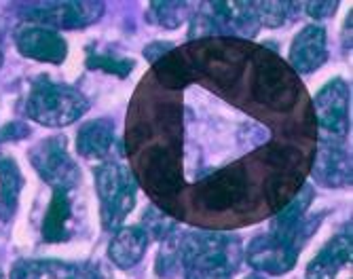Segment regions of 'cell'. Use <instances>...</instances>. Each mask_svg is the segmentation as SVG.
I'll return each mask as SVG.
<instances>
[{"instance_id": "cell-1", "label": "cell", "mask_w": 353, "mask_h": 279, "mask_svg": "<svg viewBox=\"0 0 353 279\" xmlns=\"http://www.w3.org/2000/svg\"><path fill=\"white\" fill-rule=\"evenodd\" d=\"M125 144L136 182L199 231L261 223L311 172L317 127L299 74L269 47L201 39L174 47L136 87Z\"/></svg>"}, {"instance_id": "cell-2", "label": "cell", "mask_w": 353, "mask_h": 279, "mask_svg": "<svg viewBox=\"0 0 353 279\" xmlns=\"http://www.w3.org/2000/svg\"><path fill=\"white\" fill-rule=\"evenodd\" d=\"M241 262V241L227 231H197L168 243L159 254V273L180 267L184 279H231Z\"/></svg>"}, {"instance_id": "cell-3", "label": "cell", "mask_w": 353, "mask_h": 279, "mask_svg": "<svg viewBox=\"0 0 353 279\" xmlns=\"http://www.w3.org/2000/svg\"><path fill=\"white\" fill-rule=\"evenodd\" d=\"M319 218L313 220H299L292 225H275L269 233L252 239L245 252V260L256 271H263L269 275L288 273L299 260L305 241L317 231Z\"/></svg>"}, {"instance_id": "cell-4", "label": "cell", "mask_w": 353, "mask_h": 279, "mask_svg": "<svg viewBox=\"0 0 353 279\" xmlns=\"http://www.w3.org/2000/svg\"><path fill=\"white\" fill-rule=\"evenodd\" d=\"M85 110L87 100L81 91L68 85L53 83L47 76L32 85L26 100V114L45 127L70 125L85 114Z\"/></svg>"}, {"instance_id": "cell-5", "label": "cell", "mask_w": 353, "mask_h": 279, "mask_svg": "<svg viewBox=\"0 0 353 279\" xmlns=\"http://www.w3.org/2000/svg\"><path fill=\"white\" fill-rule=\"evenodd\" d=\"M208 9H201L190 28V39H254L259 32V15L254 3H208Z\"/></svg>"}, {"instance_id": "cell-6", "label": "cell", "mask_w": 353, "mask_h": 279, "mask_svg": "<svg viewBox=\"0 0 353 279\" xmlns=\"http://www.w3.org/2000/svg\"><path fill=\"white\" fill-rule=\"evenodd\" d=\"M95 189L100 197V216L106 231H119L136 205L138 182L119 161H102L95 167Z\"/></svg>"}, {"instance_id": "cell-7", "label": "cell", "mask_w": 353, "mask_h": 279, "mask_svg": "<svg viewBox=\"0 0 353 279\" xmlns=\"http://www.w3.org/2000/svg\"><path fill=\"white\" fill-rule=\"evenodd\" d=\"M349 85L343 79L330 81L315 96L313 114L317 127V144H345L349 134Z\"/></svg>"}, {"instance_id": "cell-8", "label": "cell", "mask_w": 353, "mask_h": 279, "mask_svg": "<svg viewBox=\"0 0 353 279\" xmlns=\"http://www.w3.org/2000/svg\"><path fill=\"white\" fill-rule=\"evenodd\" d=\"M32 165L43 176L45 182H49L53 189H63L72 191L74 186L81 182V169L79 165L70 159L68 148H66V138L57 136L41 142L37 148L30 152Z\"/></svg>"}, {"instance_id": "cell-9", "label": "cell", "mask_w": 353, "mask_h": 279, "mask_svg": "<svg viewBox=\"0 0 353 279\" xmlns=\"http://www.w3.org/2000/svg\"><path fill=\"white\" fill-rule=\"evenodd\" d=\"M104 13L102 3H43L30 5L23 17L53 28H87Z\"/></svg>"}, {"instance_id": "cell-10", "label": "cell", "mask_w": 353, "mask_h": 279, "mask_svg": "<svg viewBox=\"0 0 353 279\" xmlns=\"http://www.w3.org/2000/svg\"><path fill=\"white\" fill-rule=\"evenodd\" d=\"M351 229L330 239L307 267V279H351Z\"/></svg>"}, {"instance_id": "cell-11", "label": "cell", "mask_w": 353, "mask_h": 279, "mask_svg": "<svg viewBox=\"0 0 353 279\" xmlns=\"http://www.w3.org/2000/svg\"><path fill=\"white\" fill-rule=\"evenodd\" d=\"M315 182L326 189L351 184V154L345 144H317L311 172Z\"/></svg>"}, {"instance_id": "cell-12", "label": "cell", "mask_w": 353, "mask_h": 279, "mask_svg": "<svg viewBox=\"0 0 353 279\" xmlns=\"http://www.w3.org/2000/svg\"><path fill=\"white\" fill-rule=\"evenodd\" d=\"M328 59V45H326V30L317 23L305 25L294 37L290 47V66L296 74L315 72L319 66H324Z\"/></svg>"}, {"instance_id": "cell-13", "label": "cell", "mask_w": 353, "mask_h": 279, "mask_svg": "<svg viewBox=\"0 0 353 279\" xmlns=\"http://www.w3.org/2000/svg\"><path fill=\"white\" fill-rule=\"evenodd\" d=\"M17 49L21 55L37 59V61H49V64H61L68 55V45L57 32L41 25H30L17 32Z\"/></svg>"}, {"instance_id": "cell-14", "label": "cell", "mask_w": 353, "mask_h": 279, "mask_svg": "<svg viewBox=\"0 0 353 279\" xmlns=\"http://www.w3.org/2000/svg\"><path fill=\"white\" fill-rule=\"evenodd\" d=\"M148 250V231L142 227H121L108 247V256L119 269H130L142 260Z\"/></svg>"}, {"instance_id": "cell-15", "label": "cell", "mask_w": 353, "mask_h": 279, "mask_svg": "<svg viewBox=\"0 0 353 279\" xmlns=\"http://www.w3.org/2000/svg\"><path fill=\"white\" fill-rule=\"evenodd\" d=\"M114 142V125L106 118L89 121L77 134V150L85 159L102 161Z\"/></svg>"}, {"instance_id": "cell-16", "label": "cell", "mask_w": 353, "mask_h": 279, "mask_svg": "<svg viewBox=\"0 0 353 279\" xmlns=\"http://www.w3.org/2000/svg\"><path fill=\"white\" fill-rule=\"evenodd\" d=\"M70 218H72V205H70V191L53 189V199L43 220V237L45 241L57 243L66 241L70 237Z\"/></svg>"}, {"instance_id": "cell-17", "label": "cell", "mask_w": 353, "mask_h": 279, "mask_svg": "<svg viewBox=\"0 0 353 279\" xmlns=\"http://www.w3.org/2000/svg\"><path fill=\"white\" fill-rule=\"evenodd\" d=\"M77 265L61 260H21L15 265L11 279H74Z\"/></svg>"}, {"instance_id": "cell-18", "label": "cell", "mask_w": 353, "mask_h": 279, "mask_svg": "<svg viewBox=\"0 0 353 279\" xmlns=\"http://www.w3.org/2000/svg\"><path fill=\"white\" fill-rule=\"evenodd\" d=\"M21 184L23 180L15 159L0 154V205H3L7 214H11L17 205Z\"/></svg>"}, {"instance_id": "cell-19", "label": "cell", "mask_w": 353, "mask_h": 279, "mask_svg": "<svg viewBox=\"0 0 353 279\" xmlns=\"http://www.w3.org/2000/svg\"><path fill=\"white\" fill-rule=\"evenodd\" d=\"M87 68L104 70L106 74H114V76L123 79L136 68V61L132 57H114L108 53H89L87 55Z\"/></svg>"}, {"instance_id": "cell-20", "label": "cell", "mask_w": 353, "mask_h": 279, "mask_svg": "<svg viewBox=\"0 0 353 279\" xmlns=\"http://www.w3.org/2000/svg\"><path fill=\"white\" fill-rule=\"evenodd\" d=\"M256 15H259V23L267 28H279L288 19H290L301 5L296 3H254Z\"/></svg>"}, {"instance_id": "cell-21", "label": "cell", "mask_w": 353, "mask_h": 279, "mask_svg": "<svg viewBox=\"0 0 353 279\" xmlns=\"http://www.w3.org/2000/svg\"><path fill=\"white\" fill-rule=\"evenodd\" d=\"M152 15L157 17V23H161L163 28H178L184 17H186V5L184 3H152L150 5Z\"/></svg>"}, {"instance_id": "cell-22", "label": "cell", "mask_w": 353, "mask_h": 279, "mask_svg": "<svg viewBox=\"0 0 353 279\" xmlns=\"http://www.w3.org/2000/svg\"><path fill=\"white\" fill-rule=\"evenodd\" d=\"M305 7H307V15L319 19V17H330V15H334L339 3H307Z\"/></svg>"}, {"instance_id": "cell-23", "label": "cell", "mask_w": 353, "mask_h": 279, "mask_svg": "<svg viewBox=\"0 0 353 279\" xmlns=\"http://www.w3.org/2000/svg\"><path fill=\"white\" fill-rule=\"evenodd\" d=\"M174 49V45H170V43H152V45H148L146 49H144V55H146V59L148 61H159L161 59L165 53H170Z\"/></svg>"}, {"instance_id": "cell-24", "label": "cell", "mask_w": 353, "mask_h": 279, "mask_svg": "<svg viewBox=\"0 0 353 279\" xmlns=\"http://www.w3.org/2000/svg\"><path fill=\"white\" fill-rule=\"evenodd\" d=\"M74 279H106L100 271V267H93V265H83L77 269Z\"/></svg>"}, {"instance_id": "cell-25", "label": "cell", "mask_w": 353, "mask_h": 279, "mask_svg": "<svg viewBox=\"0 0 353 279\" xmlns=\"http://www.w3.org/2000/svg\"><path fill=\"white\" fill-rule=\"evenodd\" d=\"M245 279H265V277H259V275H250V277H245Z\"/></svg>"}, {"instance_id": "cell-26", "label": "cell", "mask_w": 353, "mask_h": 279, "mask_svg": "<svg viewBox=\"0 0 353 279\" xmlns=\"http://www.w3.org/2000/svg\"><path fill=\"white\" fill-rule=\"evenodd\" d=\"M3 59H5V57H3V51H0V66H3Z\"/></svg>"}, {"instance_id": "cell-27", "label": "cell", "mask_w": 353, "mask_h": 279, "mask_svg": "<svg viewBox=\"0 0 353 279\" xmlns=\"http://www.w3.org/2000/svg\"><path fill=\"white\" fill-rule=\"evenodd\" d=\"M0 279H3V273H0Z\"/></svg>"}]
</instances>
